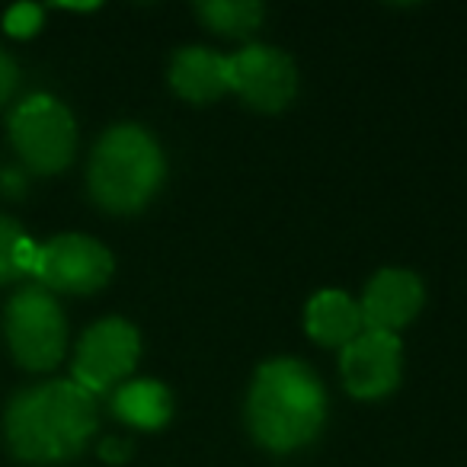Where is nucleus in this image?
Masks as SVG:
<instances>
[{"label": "nucleus", "mask_w": 467, "mask_h": 467, "mask_svg": "<svg viewBox=\"0 0 467 467\" xmlns=\"http://www.w3.org/2000/svg\"><path fill=\"white\" fill-rule=\"evenodd\" d=\"M4 23H7L10 36H33L42 23V14H39V7H33V4H20V7L10 10Z\"/></svg>", "instance_id": "dca6fc26"}, {"label": "nucleus", "mask_w": 467, "mask_h": 467, "mask_svg": "<svg viewBox=\"0 0 467 467\" xmlns=\"http://www.w3.org/2000/svg\"><path fill=\"white\" fill-rule=\"evenodd\" d=\"M305 327L314 343L346 349V346L365 330L362 307L343 292H320L307 301Z\"/></svg>", "instance_id": "f8f14e48"}, {"label": "nucleus", "mask_w": 467, "mask_h": 467, "mask_svg": "<svg viewBox=\"0 0 467 467\" xmlns=\"http://www.w3.org/2000/svg\"><path fill=\"white\" fill-rule=\"evenodd\" d=\"M227 84L247 106L260 112H279L295 99L298 71L279 48L247 46L227 58Z\"/></svg>", "instance_id": "0eeeda50"}, {"label": "nucleus", "mask_w": 467, "mask_h": 467, "mask_svg": "<svg viewBox=\"0 0 467 467\" xmlns=\"http://www.w3.org/2000/svg\"><path fill=\"white\" fill-rule=\"evenodd\" d=\"M138 330L129 320H99L84 333L74 356V384L87 394H103L112 384H119L138 362Z\"/></svg>", "instance_id": "423d86ee"}, {"label": "nucleus", "mask_w": 467, "mask_h": 467, "mask_svg": "<svg viewBox=\"0 0 467 467\" xmlns=\"http://www.w3.org/2000/svg\"><path fill=\"white\" fill-rule=\"evenodd\" d=\"M163 180V154L138 125H116L99 138L90 161V192L106 212L131 214L150 202Z\"/></svg>", "instance_id": "7ed1b4c3"}, {"label": "nucleus", "mask_w": 467, "mask_h": 467, "mask_svg": "<svg viewBox=\"0 0 467 467\" xmlns=\"http://www.w3.org/2000/svg\"><path fill=\"white\" fill-rule=\"evenodd\" d=\"M7 339L16 362L29 371H48L65 356V317L48 288L29 285L7 307Z\"/></svg>", "instance_id": "39448f33"}, {"label": "nucleus", "mask_w": 467, "mask_h": 467, "mask_svg": "<svg viewBox=\"0 0 467 467\" xmlns=\"http://www.w3.org/2000/svg\"><path fill=\"white\" fill-rule=\"evenodd\" d=\"M358 307H362L365 330H381L397 337V330L407 327L422 307L420 275L407 273V269H381L368 282Z\"/></svg>", "instance_id": "9d476101"}, {"label": "nucleus", "mask_w": 467, "mask_h": 467, "mask_svg": "<svg viewBox=\"0 0 467 467\" xmlns=\"http://www.w3.org/2000/svg\"><path fill=\"white\" fill-rule=\"evenodd\" d=\"M39 247L20 231L14 218L0 214V282H14L20 275H36Z\"/></svg>", "instance_id": "2eb2a0df"}, {"label": "nucleus", "mask_w": 467, "mask_h": 467, "mask_svg": "<svg viewBox=\"0 0 467 467\" xmlns=\"http://www.w3.org/2000/svg\"><path fill=\"white\" fill-rule=\"evenodd\" d=\"M10 138L33 173H58L71 163L78 148L74 119L58 99L29 97L10 119Z\"/></svg>", "instance_id": "20e7f679"}, {"label": "nucleus", "mask_w": 467, "mask_h": 467, "mask_svg": "<svg viewBox=\"0 0 467 467\" xmlns=\"http://www.w3.org/2000/svg\"><path fill=\"white\" fill-rule=\"evenodd\" d=\"M4 429L16 458L33 464L67 461L97 432V400L74 381L36 384L14 397Z\"/></svg>", "instance_id": "f257e3e1"}, {"label": "nucleus", "mask_w": 467, "mask_h": 467, "mask_svg": "<svg viewBox=\"0 0 467 467\" xmlns=\"http://www.w3.org/2000/svg\"><path fill=\"white\" fill-rule=\"evenodd\" d=\"M16 87V65L7 58V55L0 52V106L7 103V97L14 93Z\"/></svg>", "instance_id": "f3484780"}, {"label": "nucleus", "mask_w": 467, "mask_h": 467, "mask_svg": "<svg viewBox=\"0 0 467 467\" xmlns=\"http://www.w3.org/2000/svg\"><path fill=\"white\" fill-rule=\"evenodd\" d=\"M199 16L212 33L244 39V36L260 29L266 10L256 0H205V4H199Z\"/></svg>", "instance_id": "4468645a"}, {"label": "nucleus", "mask_w": 467, "mask_h": 467, "mask_svg": "<svg viewBox=\"0 0 467 467\" xmlns=\"http://www.w3.org/2000/svg\"><path fill=\"white\" fill-rule=\"evenodd\" d=\"M112 410L119 420L135 429H161L173 413V397L161 381L141 378V381H129L116 390Z\"/></svg>", "instance_id": "ddd939ff"}, {"label": "nucleus", "mask_w": 467, "mask_h": 467, "mask_svg": "<svg viewBox=\"0 0 467 467\" xmlns=\"http://www.w3.org/2000/svg\"><path fill=\"white\" fill-rule=\"evenodd\" d=\"M327 420V390L298 358H275L256 371L247 394L250 435L269 451H295L317 439Z\"/></svg>", "instance_id": "f03ea898"}, {"label": "nucleus", "mask_w": 467, "mask_h": 467, "mask_svg": "<svg viewBox=\"0 0 467 467\" xmlns=\"http://www.w3.org/2000/svg\"><path fill=\"white\" fill-rule=\"evenodd\" d=\"M36 275L58 292H97L112 275V254L99 241L84 237V234H61L52 244L39 247Z\"/></svg>", "instance_id": "6e6552de"}, {"label": "nucleus", "mask_w": 467, "mask_h": 467, "mask_svg": "<svg viewBox=\"0 0 467 467\" xmlns=\"http://www.w3.org/2000/svg\"><path fill=\"white\" fill-rule=\"evenodd\" d=\"M170 84L189 103H212L231 90L227 84V58L212 48H182L170 65Z\"/></svg>", "instance_id": "9b49d317"}, {"label": "nucleus", "mask_w": 467, "mask_h": 467, "mask_svg": "<svg viewBox=\"0 0 467 467\" xmlns=\"http://www.w3.org/2000/svg\"><path fill=\"white\" fill-rule=\"evenodd\" d=\"M403 346L394 333L362 330L339 358L346 390L358 400H378L400 384Z\"/></svg>", "instance_id": "1a4fd4ad"}, {"label": "nucleus", "mask_w": 467, "mask_h": 467, "mask_svg": "<svg viewBox=\"0 0 467 467\" xmlns=\"http://www.w3.org/2000/svg\"><path fill=\"white\" fill-rule=\"evenodd\" d=\"M125 454H129V445H125V441H116V439L103 441V458L106 461H116L119 464V461H125Z\"/></svg>", "instance_id": "a211bd4d"}]
</instances>
